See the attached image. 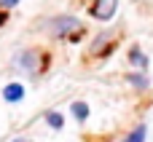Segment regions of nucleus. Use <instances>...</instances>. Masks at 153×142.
I'll return each mask as SVG.
<instances>
[{
    "mask_svg": "<svg viewBox=\"0 0 153 142\" xmlns=\"http://www.w3.org/2000/svg\"><path fill=\"white\" fill-rule=\"evenodd\" d=\"M116 5H118V0H94V5H91V16L94 19H110L113 13H116Z\"/></svg>",
    "mask_w": 153,
    "mask_h": 142,
    "instance_id": "obj_1",
    "label": "nucleus"
},
{
    "mask_svg": "<svg viewBox=\"0 0 153 142\" xmlns=\"http://www.w3.org/2000/svg\"><path fill=\"white\" fill-rule=\"evenodd\" d=\"M3 97H5L8 102H19V99L24 97V89H22L19 83H11V86H5V91H3Z\"/></svg>",
    "mask_w": 153,
    "mask_h": 142,
    "instance_id": "obj_2",
    "label": "nucleus"
},
{
    "mask_svg": "<svg viewBox=\"0 0 153 142\" xmlns=\"http://www.w3.org/2000/svg\"><path fill=\"white\" fill-rule=\"evenodd\" d=\"M67 30H78V21L75 19H59L56 21V32H67Z\"/></svg>",
    "mask_w": 153,
    "mask_h": 142,
    "instance_id": "obj_3",
    "label": "nucleus"
},
{
    "mask_svg": "<svg viewBox=\"0 0 153 142\" xmlns=\"http://www.w3.org/2000/svg\"><path fill=\"white\" fill-rule=\"evenodd\" d=\"M124 142H145V126H137V129H134Z\"/></svg>",
    "mask_w": 153,
    "mask_h": 142,
    "instance_id": "obj_4",
    "label": "nucleus"
},
{
    "mask_svg": "<svg viewBox=\"0 0 153 142\" xmlns=\"http://www.w3.org/2000/svg\"><path fill=\"white\" fill-rule=\"evenodd\" d=\"M73 115H75L78 121H83V118L89 115V107H86L83 102H75V105H73Z\"/></svg>",
    "mask_w": 153,
    "mask_h": 142,
    "instance_id": "obj_5",
    "label": "nucleus"
},
{
    "mask_svg": "<svg viewBox=\"0 0 153 142\" xmlns=\"http://www.w3.org/2000/svg\"><path fill=\"white\" fill-rule=\"evenodd\" d=\"M48 124H51L54 129H62V115H59V113H48Z\"/></svg>",
    "mask_w": 153,
    "mask_h": 142,
    "instance_id": "obj_6",
    "label": "nucleus"
},
{
    "mask_svg": "<svg viewBox=\"0 0 153 142\" xmlns=\"http://www.w3.org/2000/svg\"><path fill=\"white\" fill-rule=\"evenodd\" d=\"M132 59H134V64H140V67H145L148 62H145V56L140 54V51H132Z\"/></svg>",
    "mask_w": 153,
    "mask_h": 142,
    "instance_id": "obj_7",
    "label": "nucleus"
},
{
    "mask_svg": "<svg viewBox=\"0 0 153 142\" xmlns=\"http://www.w3.org/2000/svg\"><path fill=\"white\" fill-rule=\"evenodd\" d=\"M129 81H132V83H137V86H145V81H143V78H140V75H132V78H129Z\"/></svg>",
    "mask_w": 153,
    "mask_h": 142,
    "instance_id": "obj_8",
    "label": "nucleus"
},
{
    "mask_svg": "<svg viewBox=\"0 0 153 142\" xmlns=\"http://www.w3.org/2000/svg\"><path fill=\"white\" fill-rule=\"evenodd\" d=\"M3 3H5V5H16L19 0H3Z\"/></svg>",
    "mask_w": 153,
    "mask_h": 142,
    "instance_id": "obj_9",
    "label": "nucleus"
},
{
    "mask_svg": "<svg viewBox=\"0 0 153 142\" xmlns=\"http://www.w3.org/2000/svg\"><path fill=\"white\" fill-rule=\"evenodd\" d=\"M3 21H5V13H0V24H3Z\"/></svg>",
    "mask_w": 153,
    "mask_h": 142,
    "instance_id": "obj_10",
    "label": "nucleus"
},
{
    "mask_svg": "<svg viewBox=\"0 0 153 142\" xmlns=\"http://www.w3.org/2000/svg\"><path fill=\"white\" fill-rule=\"evenodd\" d=\"M16 142H22V140H16Z\"/></svg>",
    "mask_w": 153,
    "mask_h": 142,
    "instance_id": "obj_11",
    "label": "nucleus"
}]
</instances>
